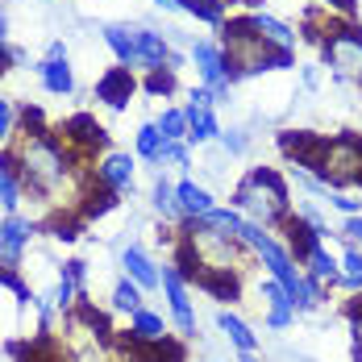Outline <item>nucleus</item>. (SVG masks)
I'll return each instance as SVG.
<instances>
[{"instance_id": "nucleus-17", "label": "nucleus", "mask_w": 362, "mask_h": 362, "mask_svg": "<svg viewBox=\"0 0 362 362\" xmlns=\"http://www.w3.org/2000/svg\"><path fill=\"white\" fill-rule=\"evenodd\" d=\"M105 42L112 46V54L121 59V67H138V46H134V30H125V25H105Z\"/></svg>"}, {"instance_id": "nucleus-39", "label": "nucleus", "mask_w": 362, "mask_h": 362, "mask_svg": "<svg viewBox=\"0 0 362 362\" xmlns=\"http://www.w3.org/2000/svg\"><path fill=\"white\" fill-rule=\"evenodd\" d=\"M4 63H8V50H4V46H0V71H4Z\"/></svg>"}, {"instance_id": "nucleus-12", "label": "nucleus", "mask_w": 362, "mask_h": 362, "mask_svg": "<svg viewBox=\"0 0 362 362\" xmlns=\"http://www.w3.org/2000/svg\"><path fill=\"white\" fill-rule=\"evenodd\" d=\"M37 75H42L46 92H54V96H67V92H75V79H71L67 59H42V63H37Z\"/></svg>"}, {"instance_id": "nucleus-15", "label": "nucleus", "mask_w": 362, "mask_h": 362, "mask_svg": "<svg viewBox=\"0 0 362 362\" xmlns=\"http://www.w3.org/2000/svg\"><path fill=\"white\" fill-rule=\"evenodd\" d=\"M217 325H221V333H225V337H229V341L242 350V354H254V350H258V337H254V329L246 325L242 317H233V313H221Z\"/></svg>"}, {"instance_id": "nucleus-32", "label": "nucleus", "mask_w": 362, "mask_h": 362, "mask_svg": "<svg viewBox=\"0 0 362 362\" xmlns=\"http://www.w3.org/2000/svg\"><path fill=\"white\" fill-rule=\"evenodd\" d=\"M329 204H333V209H341L346 217L362 213V200H354V196H341V192H329Z\"/></svg>"}, {"instance_id": "nucleus-1", "label": "nucleus", "mask_w": 362, "mask_h": 362, "mask_svg": "<svg viewBox=\"0 0 362 362\" xmlns=\"http://www.w3.org/2000/svg\"><path fill=\"white\" fill-rule=\"evenodd\" d=\"M233 204L242 213H250L258 225H271V221L288 217V187H284V180L271 167H254L250 175L238 183Z\"/></svg>"}, {"instance_id": "nucleus-26", "label": "nucleus", "mask_w": 362, "mask_h": 362, "mask_svg": "<svg viewBox=\"0 0 362 362\" xmlns=\"http://www.w3.org/2000/svg\"><path fill=\"white\" fill-rule=\"evenodd\" d=\"M163 142H167V138L158 134V125H150V121H146L142 129H138V154H142V158H150V163L158 158V150H163Z\"/></svg>"}, {"instance_id": "nucleus-9", "label": "nucleus", "mask_w": 362, "mask_h": 362, "mask_svg": "<svg viewBox=\"0 0 362 362\" xmlns=\"http://www.w3.org/2000/svg\"><path fill=\"white\" fill-rule=\"evenodd\" d=\"M121 267L129 271V279H134L138 288H163V271L154 267V258H150L142 246H125V254H121Z\"/></svg>"}, {"instance_id": "nucleus-3", "label": "nucleus", "mask_w": 362, "mask_h": 362, "mask_svg": "<svg viewBox=\"0 0 362 362\" xmlns=\"http://www.w3.org/2000/svg\"><path fill=\"white\" fill-rule=\"evenodd\" d=\"M192 63H196V71H200V83L204 88H213V96H217V105L229 100V71H225V54H221L217 42H196L192 46Z\"/></svg>"}, {"instance_id": "nucleus-22", "label": "nucleus", "mask_w": 362, "mask_h": 362, "mask_svg": "<svg viewBox=\"0 0 362 362\" xmlns=\"http://www.w3.org/2000/svg\"><path fill=\"white\" fill-rule=\"evenodd\" d=\"M112 308L134 317V313L142 308V288H138V284H129V279H121V284L112 288Z\"/></svg>"}, {"instance_id": "nucleus-21", "label": "nucleus", "mask_w": 362, "mask_h": 362, "mask_svg": "<svg viewBox=\"0 0 362 362\" xmlns=\"http://www.w3.org/2000/svg\"><path fill=\"white\" fill-rule=\"evenodd\" d=\"M154 125H158V134H163L167 142H183V138H187V112L183 109H167Z\"/></svg>"}, {"instance_id": "nucleus-11", "label": "nucleus", "mask_w": 362, "mask_h": 362, "mask_svg": "<svg viewBox=\"0 0 362 362\" xmlns=\"http://www.w3.org/2000/svg\"><path fill=\"white\" fill-rule=\"evenodd\" d=\"M250 25H254V34L262 37V42H271V46H284V50H296V34H291L279 17H271V13H254Z\"/></svg>"}, {"instance_id": "nucleus-24", "label": "nucleus", "mask_w": 362, "mask_h": 362, "mask_svg": "<svg viewBox=\"0 0 362 362\" xmlns=\"http://www.w3.org/2000/svg\"><path fill=\"white\" fill-rule=\"evenodd\" d=\"M341 288L350 291H362V250H346L341 254Z\"/></svg>"}, {"instance_id": "nucleus-36", "label": "nucleus", "mask_w": 362, "mask_h": 362, "mask_svg": "<svg viewBox=\"0 0 362 362\" xmlns=\"http://www.w3.org/2000/svg\"><path fill=\"white\" fill-rule=\"evenodd\" d=\"M333 8H341V13H354V0H329Z\"/></svg>"}, {"instance_id": "nucleus-34", "label": "nucleus", "mask_w": 362, "mask_h": 362, "mask_svg": "<svg viewBox=\"0 0 362 362\" xmlns=\"http://www.w3.org/2000/svg\"><path fill=\"white\" fill-rule=\"evenodd\" d=\"M341 233H346L350 242H358V246H362V213H354V217L346 221V225H341Z\"/></svg>"}, {"instance_id": "nucleus-18", "label": "nucleus", "mask_w": 362, "mask_h": 362, "mask_svg": "<svg viewBox=\"0 0 362 362\" xmlns=\"http://www.w3.org/2000/svg\"><path fill=\"white\" fill-rule=\"evenodd\" d=\"M163 337H167L163 317H158V313H146V308H138V313H134V341L150 346V341H163Z\"/></svg>"}, {"instance_id": "nucleus-16", "label": "nucleus", "mask_w": 362, "mask_h": 362, "mask_svg": "<svg viewBox=\"0 0 362 362\" xmlns=\"http://www.w3.org/2000/svg\"><path fill=\"white\" fill-rule=\"evenodd\" d=\"M100 183H109V187H117V192H125V187L134 183V158H129V154H109L105 167H100Z\"/></svg>"}, {"instance_id": "nucleus-25", "label": "nucleus", "mask_w": 362, "mask_h": 362, "mask_svg": "<svg viewBox=\"0 0 362 362\" xmlns=\"http://www.w3.org/2000/svg\"><path fill=\"white\" fill-rule=\"evenodd\" d=\"M117 209V187H100V192H88V204H83V217H105Z\"/></svg>"}, {"instance_id": "nucleus-35", "label": "nucleus", "mask_w": 362, "mask_h": 362, "mask_svg": "<svg viewBox=\"0 0 362 362\" xmlns=\"http://www.w3.org/2000/svg\"><path fill=\"white\" fill-rule=\"evenodd\" d=\"M46 59H67V46H63V42H50V50H46Z\"/></svg>"}, {"instance_id": "nucleus-6", "label": "nucleus", "mask_w": 362, "mask_h": 362, "mask_svg": "<svg viewBox=\"0 0 362 362\" xmlns=\"http://www.w3.org/2000/svg\"><path fill=\"white\" fill-rule=\"evenodd\" d=\"M163 291L171 300V317L180 325L183 337H196V313H192V300H187V288H183L180 271H163Z\"/></svg>"}, {"instance_id": "nucleus-30", "label": "nucleus", "mask_w": 362, "mask_h": 362, "mask_svg": "<svg viewBox=\"0 0 362 362\" xmlns=\"http://www.w3.org/2000/svg\"><path fill=\"white\" fill-rule=\"evenodd\" d=\"M0 204H4L8 213L21 204V187H17V175H8V171H0Z\"/></svg>"}, {"instance_id": "nucleus-29", "label": "nucleus", "mask_w": 362, "mask_h": 362, "mask_svg": "<svg viewBox=\"0 0 362 362\" xmlns=\"http://www.w3.org/2000/svg\"><path fill=\"white\" fill-rule=\"evenodd\" d=\"M158 167H187L192 163V154H187V146L183 142H163V150H158V158H154Z\"/></svg>"}, {"instance_id": "nucleus-7", "label": "nucleus", "mask_w": 362, "mask_h": 362, "mask_svg": "<svg viewBox=\"0 0 362 362\" xmlns=\"http://www.w3.org/2000/svg\"><path fill=\"white\" fill-rule=\"evenodd\" d=\"M134 92H138V83H134L129 67H109V71L96 79V100H105L109 109H125Z\"/></svg>"}, {"instance_id": "nucleus-5", "label": "nucleus", "mask_w": 362, "mask_h": 362, "mask_svg": "<svg viewBox=\"0 0 362 362\" xmlns=\"http://www.w3.org/2000/svg\"><path fill=\"white\" fill-rule=\"evenodd\" d=\"M258 296H262V304H267V325L271 329H288L291 321H296V304H291L288 288H284L275 275L258 284Z\"/></svg>"}, {"instance_id": "nucleus-13", "label": "nucleus", "mask_w": 362, "mask_h": 362, "mask_svg": "<svg viewBox=\"0 0 362 362\" xmlns=\"http://www.w3.org/2000/svg\"><path fill=\"white\" fill-rule=\"evenodd\" d=\"M187 138L192 142H213L221 134V125H217V112L213 109H200V105H187Z\"/></svg>"}, {"instance_id": "nucleus-27", "label": "nucleus", "mask_w": 362, "mask_h": 362, "mask_svg": "<svg viewBox=\"0 0 362 362\" xmlns=\"http://www.w3.org/2000/svg\"><path fill=\"white\" fill-rule=\"evenodd\" d=\"M146 92H150V96H167V92H175V67H154L150 79H146Z\"/></svg>"}, {"instance_id": "nucleus-2", "label": "nucleus", "mask_w": 362, "mask_h": 362, "mask_svg": "<svg viewBox=\"0 0 362 362\" xmlns=\"http://www.w3.org/2000/svg\"><path fill=\"white\" fill-rule=\"evenodd\" d=\"M21 175L30 180V187L50 192V187H59L63 175H67V158H63V150L50 142L46 134H34V138H25V146H21Z\"/></svg>"}, {"instance_id": "nucleus-38", "label": "nucleus", "mask_w": 362, "mask_h": 362, "mask_svg": "<svg viewBox=\"0 0 362 362\" xmlns=\"http://www.w3.org/2000/svg\"><path fill=\"white\" fill-rule=\"evenodd\" d=\"M158 8H183V0H154Z\"/></svg>"}, {"instance_id": "nucleus-31", "label": "nucleus", "mask_w": 362, "mask_h": 362, "mask_svg": "<svg viewBox=\"0 0 362 362\" xmlns=\"http://www.w3.org/2000/svg\"><path fill=\"white\" fill-rule=\"evenodd\" d=\"M221 142H225V150H229V154H246V129H229V134H225V129H221Z\"/></svg>"}, {"instance_id": "nucleus-19", "label": "nucleus", "mask_w": 362, "mask_h": 362, "mask_svg": "<svg viewBox=\"0 0 362 362\" xmlns=\"http://www.w3.org/2000/svg\"><path fill=\"white\" fill-rule=\"evenodd\" d=\"M63 134H71L79 146H105V142H109V134H105L92 117H71V121L63 125Z\"/></svg>"}, {"instance_id": "nucleus-28", "label": "nucleus", "mask_w": 362, "mask_h": 362, "mask_svg": "<svg viewBox=\"0 0 362 362\" xmlns=\"http://www.w3.org/2000/svg\"><path fill=\"white\" fill-rule=\"evenodd\" d=\"M183 8H187L192 17H200V21H213V25H221V17H225L221 0H183Z\"/></svg>"}, {"instance_id": "nucleus-14", "label": "nucleus", "mask_w": 362, "mask_h": 362, "mask_svg": "<svg viewBox=\"0 0 362 362\" xmlns=\"http://www.w3.org/2000/svg\"><path fill=\"white\" fill-rule=\"evenodd\" d=\"M175 196H180V213H187V217H204L209 209H217L213 196H209V187H200V183H192V180H183L175 187Z\"/></svg>"}, {"instance_id": "nucleus-33", "label": "nucleus", "mask_w": 362, "mask_h": 362, "mask_svg": "<svg viewBox=\"0 0 362 362\" xmlns=\"http://www.w3.org/2000/svg\"><path fill=\"white\" fill-rule=\"evenodd\" d=\"M8 129H13V105L0 100V146H4V138H8Z\"/></svg>"}, {"instance_id": "nucleus-20", "label": "nucleus", "mask_w": 362, "mask_h": 362, "mask_svg": "<svg viewBox=\"0 0 362 362\" xmlns=\"http://www.w3.org/2000/svg\"><path fill=\"white\" fill-rule=\"evenodd\" d=\"M304 262H308V275H313L317 284H337V279H341V267H337V262L325 254V246H317V250L308 254Z\"/></svg>"}, {"instance_id": "nucleus-10", "label": "nucleus", "mask_w": 362, "mask_h": 362, "mask_svg": "<svg viewBox=\"0 0 362 362\" xmlns=\"http://www.w3.org/2000/svg\"><path fill=\"white\" fill-rule=\"evenodd\" d=\"M134 46H138V67H163L171 63V42L154 30H134Z\"/></svg>"}, {"instance_id": "nucleus-4", "label": "nucleus", "mask_w": 362, "mask_h": 362, "mask_svg": "<svg viewBox=\"0 0 362 362\" xmlns=\"http://www.w3.org/2000/svg\"><path fill=\"white\" fill-rule=\"evenodd\" d=\"M325 59L333 63L337 75H350V79H362V34L358 30H337L333 37L321 42Z\"/></svg>"}, {"instance_id": "nucleus-23", "label": "nucleus", "mask_w": 362, "mask_h": 362, "mask_svg": "<svg viewBox=\"0 0 362 362\" xmlns=\"http://www.w3.org/2000/svg\"><path fill=\"white\" fill-rule=\"evenodd\" d=\"M150 200H154V209L163 213V217H180V196H175V187L163 180H154V192H150Z\"/></svg>"}, {"instance_id": "nucleus-8", "label": "nucleus", "mask_w": 362, "mask_h": 362, "mask_svg": "<svg viewBox=\"0 0 362 362\" xmlns=\"http://www.w3.org/2000/svg\"><path fill=\"white\" fill-rule=\"evenodd\" d=\"M34 238V225L21 217H4L0 221V262L4 267H13L17 258H21V250H25V242Z\"/></svg>"}, {"instance_id": "nucleus-40", "label": "nucleus", "mask_w": 362, "mask_h": 362, "mask_svg": "<svg viewBox=\"0 0 362 362\" xmlns=\"http://www.w3.org/2000/svg\"><path fill=\"white\" fill-rule=\"evenodd\" d=\"M246 362H258V358H254V354H246Z\"/></svg>"}, {"instance_id": "nucleus-37", "label": "nucleus", "mask_w": 362, "mask_h": 362, "mask_svg": "<svg viewBox=\"0 0 362 362\" xmlns=\"http://www.w3.org/2000/svg\"><path fill=\"white\" fill-rule=\"evenodd\" d=\"M4 37H8V17H4V8H0V46H4Z\"/></svg>"}]
</instances>
